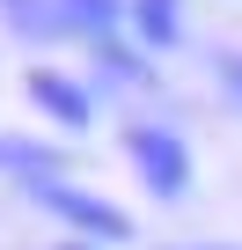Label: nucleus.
Instances as JSON below:
<instances>
[{
  "label": "nucleus",
  "mask_w": 242,
  "mask_h": 250,
  "mask_svg": "<svg viewBox=\"0 0 242 250\" xmlns=\"http://www.w3.org/2000/svg\"><path fill=\"white\" fill-rule=\"evenodd\" d=\"M227 81H235V88H242V59H235V66H227Z\"/></svg>",
  "instance_id": "423d86ee"
},
{
  "label": "nucleus",
  "mask_w": 242,
  "mask_h": 250,
  "mask_svg": "<svg viewBox=\"0 0 242 250\" xmlns=\"http://www.w3.org/2000/svg\"><path fill=\"white\" fill-rule=\"evenodd\" d=\"M30 96H37L52 118H66V125H88V96H81V88H66L59 74H30Z\"/></svg>",
  "instance_id": "7ed1b4c3"
},
{
  "label": "nucleus",
  "mask_w": 242,
  "mask_h": 250,
  "mask_svg": "<svg viewBox=\"0 0 242 250\" xmlns=\"http://www.w3.org/2000/svg\"><path fill=\"white\" fill-rule=\"evenodd\" d=\"M30 199H37V206H52L59 221L88 228V235H110V243H125V235H132V221L117 213V206H103V199H88V191H74V184H59V177H37V184H30Z\"/></svg>",
  "instance_id": "f257e3e1"
},
{
  "label": "nucleus",
  "mask_w": 242,
  "mask_h": 250,
  "mask_svg": "<svg viewBox=\"0 0 242 250\" xmlns=\"http://www.w3.org/2000/svg\"><path fill=\"white\" fill-rule=\"evenodd\" d=\"M125 147H132V162L147 169V184H154L162 199H176V191L191 184V162H184V147H176L169 133H154V125H132V140H125Z\"/></svg>",
  "instance_id": "f03ea898"
},
{
  "label": "nucleus",
  "mask_w": 242,
  "mask_h": 250,
  "mask_svg": "<svg viewBox=\"0 0 242 250\" xmlns=\"http://www.w3.org/2000/svg\"><path fill=\"white\" fill-rule=\"evenodd\" d=\"M81 8V22H110V0H74Z\"/></svg>",
  "instance_id": "39448f33"
},
{
  "label": "nucleus",
  "mask_w": 242,
  "mask_h": 250,
  "mask_svg": "<svg viewBox=\"0 0 242 250\" xmlns=\"http://www.w3.org/2000/svg\"><path fill=\"white\" fill-rule=\"evenodd\" d=\"M169 8H176V0H140V30H147L154 44H169V37H176V15H169Z\"/></svg>",
  "instance_id": "20e7f679"
}]
</instances>
